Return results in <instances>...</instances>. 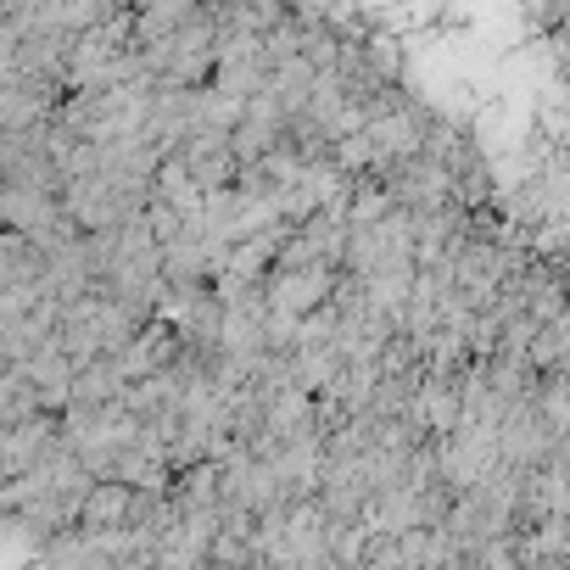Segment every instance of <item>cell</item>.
I'll return each mask as SVG.
<instances>
[{"label": "cell", "mask_w": 570, "mask_h": 570, "mask_svg": "<svg viewBox=\"0 0 570 570\" xmlns=\"http://www.w3.org/2000/svg\"><path fill=\"white\" fill-rule=\"evenodd\" d=\"M35 414H46V403H40V392L23 381V370L0 375V431H18V425H29Z\"/></svg>", "instance_id": "obj_4"}, {"label": "cell", "mask_w": 570, "mask_h": 570, "mask_svg": "<svg viewBox=\"0 0 570 570\" xmlns=\"http://www.w3.org/2000/svg\"><path fill=\"white\" fill-rule=\"evenodd\" d=\"M174 163L185 168V179L202 190V196H218V190H235L240 179V163H235V146L229 135H213V129H196L174 146Z\"/></svg>", "instance_id": "obj_2"}, {"label": "cell", "mask_w": 570, "mask_h": 570, "mask_svg": "<svg viewBox=\"0 0 570 570\" xmlns=\"http://www.w3.org/2000/svg\"><path fill=\"white\" fill-rule=\"evenodd\" d=\"M124 375H118V364L112 358H90V364H79L73 370V403L79 409H107V403H124ZM68 403V409H73Z\"/></svg>", "instance_id": "obj_3"}, {"label": "cell", "mask_w": 570, "mask_h": 570, "mask_svg": "<svg viewBox=\"0 0 570 570\" xmlns=\"http://www.w3.org/2000/svg\"><path fill=\"white\" fill-rule=\"evenodd\" d=\"M336 279L342 274H325V268H274L263 279V308L279 320H314L336 297Z\"/></svg>", "instance_id": "obj_1"}]
</instances>
